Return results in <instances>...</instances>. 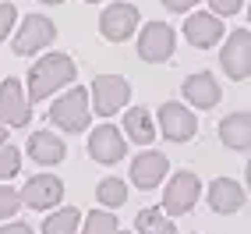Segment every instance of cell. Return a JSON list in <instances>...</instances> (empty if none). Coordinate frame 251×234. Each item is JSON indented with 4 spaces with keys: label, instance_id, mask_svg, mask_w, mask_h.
Returning a JSON list of instances; mask_svg holds the SVG:
<instances>
[{
    "label": "cell",
    "instance_id": "obj_31",
    "mask_svg": "<svg viewBox=\"0 0 251 234\" xmlns=\"http://www.w3.org/2000/svg\"><path fill=\"white\" fill-rule=\"evenodd\" d=\"M43 4H64V0H43Z\"/></svg>",
    "mask_w": 251,
    "mask_h": 234
},
{
    "label": "cell",
    "instance_id": "obj_10",
    "mask_svg": "<svg viewBox=\"0 0 251 234\" xmlns=\"http://www.w3.org/2000/svg\"><path fill=\"white\" fill-rule=\"evenodd\" d=\"M18 199L28 206V209H53L60 199H64V181L53 177V174H36L25 181V188L18 192Z\"/></svg>",
    "mask_w": 251,
    "mask_h": 234
},
{
    "label": "cell",
    "instance_id": "obj_25",
    "mask_svg": "<svg viewBox=\"0 0 251 234\" xmlns=\"http://www.w3.org/2000/svg\"><path fill=\"white\" fill-rule=\"evenodd\" d=\"M22 206V199H18V188H7V185H0V220H7V216H14Z\"/></svg>",
    "mask_w": 251,
    "mask_h": 234
},
{
    "label": "cell",
    "instance_id": "obj_9",
    "mask_svg": "<svg viewBox=\"0 0 251 234\" xmlns=\"http://www.w3.org/2000/svg\"><path fill=\"white\" fill-rule=\"evenodd\" d=\"M124 153H127V142H124V135H121V128L99 124V128L89 131V156H92L96 163L113 167V163L124 160Z\"/></svg>",
    "mask_w": 251,
    "mask_h": 234
},
{
    "label": "cell",
    "instance_id": "obj_11",
    "mask_svg": "<svg viewBox=\"0 0 251 234\" xmlns=\"http://www.w3.org/2000/svg\"><path fill=\"white\" fill-rule=\"evenodd\" d=\"M138 29V11L131 4H110L103 14H99V36L110 39V43H124L131 39V32Z\"/></svg>",
    "mask_w": 251,
    "mask_h": 234
},
{
    "label": "cell",
    "instance_id": "obj_30",
    "mask_svg": "<svg viewBox=\"0 0 251 234\" xmlns=\"http://www.w3.org/2000/svg\"><path fill=\"white\" fill-rule=\"evenodd\" d=\"M0 146H7V128L0 124Z\"/></svg>",
    "mask_w": 251,
    "mask_h": 234
},
{
    "label": "cell",
    "instance_id": "obj_8",
    "mask_svg": "<svg viewBox=\"0 0 251 234\" xmlns=\"http://www.w3.org/2000/svg\"><path fill=\"white\" fill-rule=\"evenodd\" d=\"M32 121V107L25 99V89L18 78L0 82V124L4 128H25Z\"/></svg>",
    "mask_w": 251,
    "mask_h": 234
},
{
    "label": "cell",
    "instance_id": "obj_14",
    "mask_svg": "<svg viewBox=\"0 0 251 234\" xmlns=\"http://www.w3.org/2000/svg\"><path fill=\"white\" fill-rule=\"evenodd\" d=\"M220 96H223V89L216 82V75H209V71H198L191 78H184V99L195 103L198 110H212L220 103Z\"/></svg>",
    "mask_w": 251,
    "mask_h": 234
},
{
    "label": "cell",
    "instance_id": "obj_29",
    "mask_svg": "<svg viewBox=\"0 0 251 234\" xmlns=\"http://www.w3.org/2000/svg\"><path fill=\"white\" fill-rule=\"evenodd\" d=\"M0 234H32L28 224H0Z\"/></svg>",
    "mask_w": 251,
    "mask_h": 234
},
{
    "label": "cell",
    "instance_id": "obj_21",
    "mask_svg": "<svg viewBox=\"0 0 251 234\" xmlns=\"http://www.w3.org/2000/svg\"><path fill=\"white\" fill-rule=\"evenodd\" d=\"M78 220H81V213L71 209V206L50 209V216L43 220V234H75L78 231Z\"/></svg>",
    "mask_w": 251,
    "mask_h": 234
},
{
    "label": "cell",
    "instance_id": "obj_3",
    "mask_svg": "<svg viewBox=\"0 0 251 234\" xmlns=\"http://www.w3.org/2000/svg\"><path fill=\"white\" fill-rule=\"evenodd\" d=\"M198 195H202V181H198L195 171H177L170 181H166V195H163V213L170 216H184L188 209H195Z\"/></svg>",
    "mask_w": 251,
    "mask_h": 234
},
{
    "label": "cell",
    "instance_id": "obj_18",
    "mask_svg": "<svg viewBox=\"0 0 251 234\" xmlns=\"http://www.w3.org/2000/svg\"><path fill=\"white\" fill-rule=\"evenodd\" d=\"M220 139L226 149H233V153H244V149H251V114L248 110H237L220 121Z\"/></svg>",
    "mask_w": 251,
    "mask_h": 234
},
{
    "label": "cell",
    "instance_id": "obj_23",
    "mask_svg": "<svg viewBox=\"0 0 251 234\" xmlns=\"http://www.w3.org/2000/svg\"><path fill=\"white\" fill-rule=\"evenodd\" d=\"M121 231V224H117V216L110 209H92L85 216V231L81 234H117Z\"/></svg>",
    "mask_w": 251,
    "mask_h": 234
},
{
    "label": "cell",
    "instance_id": "obj_32",
    "mask_svg": "<svg viewBox=\"0 0 251 234\" xmlns=\"http://www.w3.org/2000/svg\"><path fill=\"white\" fill-rule=\"evenodd\" d=\"M85 4H99V0H85Z\"/></svg>",
    "mask_w": 251,
    "mask_h": 234
},
{
    "label": "cell",
    "instance_id": "obj_22",
    "mask_svg": "<svg viewBox=\"0 0 251 234\" xmlns=\"http://www.w3.org/2000/svg\"><path fill=\"white\" fill-rule=\"evenodd\" d=\"M96 199L103 203V209H117V206L127 203V185L121 177H103L96 185Z\"/></svg>",
    "mask_w": 251,
    "mask_h": 234
},
{
    "label": "cell",
    "instance_id": "obj_13",
    "mask_svg": "<svg viewBox=\"0 0 251 234\" xmlns=\"http://www.w3.org/2000/svg\"><path fill=\"white\" fill-rule=\"evenodd\" d=\"M184 36H188L191 46L209 50L223 39V22L209 11H191V18H184Z\"/></svg>",
    "mask_w": 251,
    "mask_h": 234
},
{
    "label": "cell",
    "instance_id": "obj_17",
    "mask_svg": "<svg viewBox=\"0 0 251 234\" xmlns=\"http://www.w3.org/2000/svg\"><path fill=\"white\" fill-rule=\"evenodd\" d=\"M28 156L36 160L39 167H57L64 156H68V146H64V139H57L53 131H32Z\"/></svg>",
    "mask_w": 251,
    "mask_h": 234
},
{
    "label": "cell",
    "instance_id": "obj_20",
    "mask_svg": "<svg viewBox=\"0 0 251 234\" xmlns=\"http://www.w3.org/2000/svg\"><path fill=\"white\" fill-rule=\"evenodd\" d=\"M135 231H138V234H177L174 220H170L163 209H156V206H149V209H142V213L135 216Z\"/></svg>",
    "mask_w": 251,
    "mask_h": 234
},
{
    "label": "cell",
    "instance_id": "obj_1",
    "mask_svg": "<svg viewBox=\"0 0 251 234\" xmlns=\"http://www.w3.org/2000/svg\"><path fill=\"white\" fill-rule=\"evenodd\" d=\"M75 60L68 54H46L43 60H36V68L28 71V99L39 103V99L53 96L57 89L71 86L75 82Z\"/></svg>",
    "mask_w": 251,
    "mask_h": 234
},
{
    "label": "cell",
    "instance_id": "obj_19",
    "mask_svg": "<svg viewBox=\"0 0 251 234\" xmlns=\"http://www.w3.org/2000/svg\"><path fill=\"white\" fill-rule=\"evenodd\" d=\"M121 131H127L131 142L149 146L156 139V121H152V114H149L145 107H131V110H124V128Z\"/></svg>",
    "mask_w": 251,
    "mask_h": 234
},
{
    "label": "cell",
    "instance_id": "obj_2",
    "mask_svg": "<svg viewBox=\"0 0 251 234\" xmlns=\"http://www.w3.org/2000/svg\"><path fill=\"white\" fill-rule=\"evenodd\" d=\"M50 121H53L60 131H85L89 121H92V107H89V89H68L64 96L53 99L50 107Z\"/></svg>",
    "mask_w": 251,
    "mask_h": 234
},
{
    "label": "cell",
    "instance_id": "obj_5",
    "mask_svg": "<svg viewBox=\"0 0 251 234\" xmlns=\"http://www.w3.org/2000/svg\"><path fill=\"white\" fill-rule=\"evenodd\" d=\"M156 135H163L166 142H188L195 131H198V121H195V110L184 107V103H174V99H166V103L156 110Z\"/></svg>",
    "mask_w": 251,
    "mask_h": 234
},
{
    "label": "cell",
    "instance_id": "obj_15",
    "mask_svg": "<svg viewBox=\"0 0 251 234\" xmlns=\"http://www.w3.org/2000/svg\"><path fill=\"white\" fill-rule=\"evenodd\" d=\"M209 206L212 213H237L244 206V188H241V181H233V177H216L212 185H209Z\"/></svg>",
    "mask_w": 251,
    "mask_h": 234
},
{
    "label": "cell",
    "instance_id": "obj_16",
    "mask_svg": "<svg viewBox=\"0 0 251 234\" xmlns=\"http://www.w3.org/2000/svg\"><path fill=\"white\" fill-rule=\"evenodd\" d=\"M166 177V156L163 153H142L138 160H131V181L142 188V192H149V188H156L159 181Z\"/></svg>",
    "mask_w": 251,
    "mask_h": 234
},
{
    "label": "cell",
    "instance_id": "obj_4",
    "mask_svg": "<svg viewBox=\"0 0 251 234\" xmlns=\"http://www.w3.org/2000/svg\"><path fill=\"white\" fill-rule=\"evenodd\" d=\"M127 99H131V86L121 75H99L89 89V107L99 117H113L117 110H124Z\"/></svg>",
    "mask_w": 251,
    "mask_h": 234
},
{
    "label": "cell",
    "instance_id": "obj_24",
    "mask_svg": "<svg viewBox=\"0 0 251 234\" xmlns=\"http://www.w3.org/2000/svg\"><path fill=\"white\" fill-rule=\"evenodd\" d=\"M22 171V153L14 146H0V181H7Z\"/></svg>",
    "mask_w": 251,
    "mask_h": 234
},
{
    "label": "cell",
    "instance_id": "obj_27",
    "mask_svg": "<svg viewBox=\"0 0 251 234\" xmlns=\"http://www.w3.org/2000/svg\"><path fill=\"white\" fill-rule=\"evenodd\" d=\"M209 4H212L209 14H216V18L223 14V18H230V14H237V11L244 7V0H209Z\"/></svg>",
    "mask_w": 251,
    "mask_h": 234
},
{
    "label": "cell",
    "instance_id": "obj_28",
    "mask_svg": "<svg viewBox=\"0 0 251 234\" xmlns=\"http://www.w3.org/2000/svg\"><path fill=\"white\" fill-rule=\"evenodd\" d=\"M195 4H198V0H163V7L174 11V14H191Z\"/></svg>",
    "mask_w": 251,
    "mask_h": 234
},
{
    "label": "cell",
    "instance_id": "obj_33",
    "mask_svg": "<svg viewBox=\"0 0 251 234\" xmlns=\"http://www.w3.org/2000/svg\"><path fill=\"white\" fill-rule=\"evenodd\" d=\"M117 234H131V231H117Z\"/></svg>",
    "mask_w": 251,
    "mask_h": 234
},
{
    "label": "cell",
    "instance_id": "obj_26",
    "mask_svg": "<svg viewBox=\"0 0 251 234\" xmlns=\"http://www.w3.org/2000/svg\"><path fill=\"white\" fill-rule=\"evenodd\" d=\"M14 22H18V7H14V4H0V39L11 36Z\"/></svg>",
    "mask_w": 251,
    "mask_h": 234
},
{
    "label": "cell",
    "instance_id": "obj_6",
    "mask_svg": "<svg viewBox=\"0 0 251 234\" xmlns=\"http://www.w3.org/2000/svg\"><path fill=\"white\" fill-rule=\"evenodd\" d=\"M174 46H177V32L166 25V22H149L138 36V57L145 64H163L174 57Z\"/></svg>",
    "mask_w": 251,
    "mask_h": 234
},
{
    "label": "cell",
    "instance_id": "obj_7",
    "mask_svg": "<svg viewBox=\"0 0 251 234\" xmlns=\"http://www.w3.org/2000/svg\"><path fill=\"white\" fill-rule=\"evenodd\" d=\"M57 39V29L50 18H43V14H25L22 18V29H18V36H14V54L18 57H28V54H39L43 46H50Z\"/></svg>",
    "mask_w": 251,
    "mask_h": 234
},
{
    "label": "cell",
    "instance_id": "obj_12",
    "mask_svg": "<svg viewBox=\"0 0 251 234\" xmlns=\"http://www.w3.org/2000/svg\"><path fill=\"white\" fill-rule=\"evenodd\" d=\"M223 71L233 78V82H244L251 75V32L248 29H237L230 32V39L223 46Z\"/></svg>",
    "mask_w": 251,
    "mask_h": 234
}]
</instances>
